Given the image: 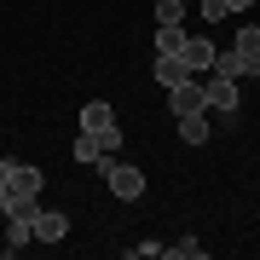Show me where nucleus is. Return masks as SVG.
Masks as SVG:
<instances>
[{
    "label": "nucleus",
    "mask_w": 260,
    "mask_h": 260,
    "mask_svg": "<svg viewBox=\"0 0 260 260\" xmlns=\"http://www.w3.org/2000/svg\"><path fill=\"white\" fill-rule=\"evenodd\" d=\"M81 133H93L99 156H110V150H121V121H116V110H110L104 99L81 104Z\"/></svg>",
    "instance_id": "obj_1"
},
{
    "label": "nucleus",
    "mask_w": 260,
    "mask_h": 260,
    "mask_svg": "<svg viewBox=\"0 0 260 260\" xmlns=\"http://www.w3.org/2000/svg\"><path fill=\"white\" fill-rule=\"evenodd\" d=\"M99 174H104V185H110V197H121V203H139L145 197V174L133 162H116V156H99L93 162Z\"/></svg>",
    "instance_id": "obj_2"
},
{
    "label": "nucleus",
    "mask_w": 260,
    "mask_h": 260,
    "mask_svg": "<svg viewBox=\"0 0 260 260\" xmlns=\"http://www.w3.org/2000/svg\"><path fill=\"white\" fill-rule=\"evenodd\" d=\"M203 104H208V110H220L225 121H237V81L208 75V81H203Z\"/></svg>",
    "instance_id": "obj_3"
},
{
    "label": "nucleus",
    "mask_w": 260,
    "mask_h": 260,
    "mask_svg": "<svg viewBox=\"0 0 260 260\" xmlns=\"http://www.w3.org/2000/svg\"><path fill=\"white\" fill-rule=\"evenodd\" d=\"M208 75H225V81H254V75H260V58H243V52L225 47V52H214V70H208Z\"/></svg>",
    "instance_id": "obj_4"
},
{
    "label": "nucleus",
    "mask_w": 260,
    "mask_h": 260,
    "mask_svg": "<svg viewBox=\"0 0 260 260\" xmlns=\"http://www.w3.org/2000/svg\"><path fill=\"white\" fill-rule=\"evenodd\" d=\"M214 52H220V47H214L208 35H185V47H179V64H185L191 75H208V70H214Z\"/></svg>",
    "instance_id": "obj_5"
},
{
    "label": "nucleus",
    "mask_w": 260,
    "mask_h": 260,
    "mask_svg": "<svg viewBox=\"0 0 260 260\" xmlns=\"http://www.w3.org/2000/svg\"><path fill=\"white\" fill-rule=\"evenodd\" d=\"M29 232H35V243H64V237H70V214H58V208H35Z\"/></svg>",
    "instance_id": "obj_6"
},
{
    "label": "nucleus",
    "mask_w": 260,
    "mask_h": 260,
    "mask_svg": "<svg viewBox=\"0 0 260 260\" xmlns=\"http://www.w3.org/2000/svg\"><path fill=\"white\" fill-rule=\"evenodd\" d=\"M168 110H174V116L208 110V104H203V81H197V75H185V81H179V87H168Z\"/></svg>",
    "instance_id": "obj_7"
},
{
    "label": "nucleus",
    "mask_w": 260,
    "mask_h": 260,
    "mask_svg": "<svg viewBox=\"0 0 260 260\" xmlns=\"http://www.w3.org/2000/svg\"><path fill=\"white\" fill-rule=\"evenodd\" d=\"M29 220H35V214H6V243H0L6 254H23L29 243H35V232H29Z\"/></svg>",
    "instance_id": "obj_8"
},
{
    "label": "nucleus",
    "mask_w": 260,
    "mask_h": 260,
    "mask_svg": "<svg viewBox=\"0 0 260 260\" xmlns=\"http://www.w3.org/2000/svg\"><path fill=\"white\" fill-rule=\"evenodd\" d=\"M41 185H47V179H41V168L12 162V179H6V191H12V197H41Z\"/></svg>",
    "instance_id": "obj_9"
},
{
    "label": "nucleus",
    "mask_w": 260,
    "mask_h": 260,
    "mask_svg": "<svg viewBox=\"0 0 260 260\" xmlns=\"http://www.w3.org/2000/svg\"><path fill=\"white\" fill-rule=\"evenodd\" d=\"M179 121V139H185V145H208V110H191V116H174Z\"/></svg>",
    "instance_id": "obj_10"
},
{
    "label": "nucleus",
    "mask_w": 260,
    "mask_h": 260,
    "mask_svg": "<svg viewBox=\"0 0 260 260\" xmlns=\"http://www.w3.org/2000/svg\"><path fill=\"white\" fill-rule=\"evenodd\" d=\"M185 47V23H156V58H179Z\"/></svg>",
    "instance_id": "obj_11"
},
{
    "label": "nucleus",
    "mask_w": 260,
    "mask_h": 260,
    "mask_svg": "<svg viewBox=\"0 0 260 260\" xmlns=\"http://www.w3.org/2000/svg\"><path fill=\"white\" fill-rule=\"evenodd\" d=\"M232 52L260 58V23H243V29H237V35H232Z\"/></svg>",
    "instance_id": "obj_12"
},
{
    "label": "nucleus",
    "mask_w": 260,
    "mask_h": 260,
    "mask_svg": "<svg viewBox=\"0 0 260 260\" xmlns=\"http://www.w3.org/2000/svg\"><path fill=\"white\" fill-rule=\"evenodd\" d=\"M162 254H168V260H208V249H203L197 237H185V243H162Z\"/></svg>",
    "instance_id": "obj_13"
},
{
    "label": "nucleus",
    "mask_w": 260,
    "mask_h": 260,
    "mask_svg": "<svg viewBox=\"0 0 260 260\" xmlns=\"http://www.w3.org/2000/svg\"><path fill=\"white\" fill-rule=\"evenodd\" d=\"M185 75H191V70L179 64V58H156V81H162V87H179Z\"/></svg>",
    "instance_id": "obj_14"
},
{
    "label": "nucleus",
    "mask_w": 260,
    "mask_h": 260,
    "mask_svg": "<svg viewBox=\"0 0 260 260\" xmlns=\"http://www.w3.org/2000/svg\"><path fill=\"white\" fill-rule=\"evenodd\" d=\"M156 23H185V0H156Z\"/></svg>",
    "instance_id": "obj_15"
},
{
    "label": "nucleus",
    "mask_w": 260,
    "mask_h": 260,
    "mask_svg": "<svg viewBox=\"0 0 260 260\" xmlns=\"http://www.w3.org/2000/svg\"><path fill=\"white\" fill-rule=\"evenodd\" d=\"M70 156H75V162H99V145H93V133H81V139L70 145Z\"/></svg>",
    "instance_id": "obj_16"
},
{
    "label": "nucleus",
    "mask_w": 260,
    "mask_h": 260,
    "mask_svg": "<svg viewBox=\"0 0 260 260\" xmlns=\"http://www.w3.org/2000/svg\"><path fill=\"white\" fill-rule=\"evenodd\" d=\"M197 6H203L208 23H225V18H232V6H225V0H197Z\"/></svg>",
    "instance_id": "obj_17"
},
{
    "label": "nucleus",
    "mask_w": 260,
    "mask_h": 260,
    "mask_svg": "<svg viewBox=\"0 0 260 260\" xmlns=\"http://www.w3.org/2000/svg\"><path fill=\"white\" fill-rule=\"evenodd\" d=\"M150 254H162V243H133L127 249V260H150Z\"/></svg>",
    "instance_id": "obj_18"
},
{
    "label": "nucleus",
    "mask_w": 260,
    "mask_h": 260,
    "mask_svg": "<svg viewBox=\"0 0 260 260\" xmlns=\"http://www.w3.org/2000/svg\"><path fill=\"white\" fill-rule=\"evenodd\" d=\"M6 179H12V156H0V185H6Z\"/></svg>",
    "instance_id": "obj_19"
},
{
    "label": "nucleus",
    "mask_w": 260,
    "mask_h": 260,
    "mask_svg": "<svg viewBox=\"0 0 260 260\" xmlns=\"http://www.w3.org/2000/svg\"><path fill=\"white\" fill-rule=\"evenodd\" d=\"M225 6H232V12H249V6H254V0H225Z\"/></svg>",
    "instance_id": "obj_20"
},
{
    "label": "nucleus",
    "mask_w": 260,
    "mask_h": 260,
    "mask_svg": "<svg viewBox=\"0 0 260 260\" xmlns=\"http://www.w3.org/2000/svg\"><path fill=\"white\" fill-rule=\"evenodd\" d=\"M150 6H156V0H150Z\"/></svg>",
    "instance_id": "obj_21"
}]
</instances>
